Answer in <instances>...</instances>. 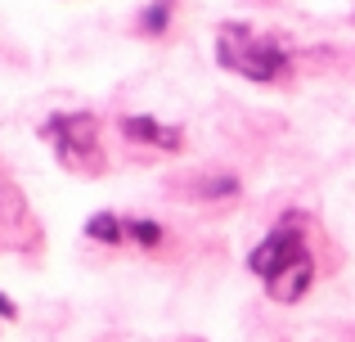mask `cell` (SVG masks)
Wrapping results in <instances>:
<instances>
[{
    "mask_svg": "<svg viewBox=\"0 0 355 342\" xmlns=\"http://www.w3.org/2000/svg\"><path fill=\"white\" fill-rule=\"evenodd\" d=\"M248 271L284 307L302 302L315 284V257L306 243V212H284L266 239L248 253Z\"/></svg>",
    "mask_w": 355,
    "mask_h": 342,
    "instance_id": "cell-1",
    "label": "cell"
},
{
    "mask_svg": "<svg viewBox=\"0 0 355 342\" xmlns=\"http://www.w3.org/2000/svg\"><path fill=\"white\" fill-rule=\"evenodd\" d=\"M216 59H220V68L239 72V77H248V81H261V86L279 81L284 68H288V54L279 50V41H270V36L252 32V27H243V23H220Z\"/></svg>",
    "mask_w": 355,
    "mask_h": 342,
    "instance_id": "cell-2",
    "label": "cell"
},
{
    "mask_svg": "<svg viewBox=\"0 0 355 342\" xmlns=\"http://www.w3.org/2000/svg\"><path fill=\"white\" fill-rule=\"evenodd\" d=\"M45 140L68 167H90L99 158V122L95 113H54L45 122Z\"/></svg>",
    "mask_w": 355,
    "mask_h": 342,
    "instance_id": "cell-3",
    "label": "cell"
},
{
    "mask_svg": "<svg viewBox=\"0 0 355 342\" xmlns=\"http://www.w3.org/2000/svg\"><path fill=\"white\" fill-rule=\"evenodd\" d=\"M121 135H126V140H135V144H148V149H166V153H175L184 144L180 126H166V122H157V117H148V113L121 117Z\"/></svg>",
    "mask_w": 355,
    "mask_h": 342,
    "instance_id": "cell-4",
    "label": "cell"
},
{
    "mask_svg": "<svg viewBox=\"0 0 355 342\" xmlns=\"http://www.w3.org/2000/svg\"><path fill=\"white\" fill-rule=\"evenodd\" d=\"M86 239H95V243H108V248L126 243V230H121V216H117V212H95V216L86 221Z\"/></svg>",
    "mask_w": 355,
    "mask_h": 342,
    "instance_id": "cell-5",
    "label": "cell"
},
{
    "mask_svg": "<svg viewBox=\"0 0 355 342\" xmlns=\"http://www.w3.org/2000/svg\"><path fill=\"white\" fill-rule=\"evenodd\" d=\"M121 230H126V243H139V248H157L162 243V225L148 216H121Z\"/></svg>",
    "mask_w": 355,
    "mask_h": 342,
    "instance_id": "cell-6",
    "label": "cell"
},
{
    "mask_svg": "<svg viewBox=\"0 0 355 342\" xmlns=\"http://www.w3.org/2000/svg\"><path fill=\"white\" fill-rule=\"evenodd\" d=\"M166 14H171L166 0H153V5L144 9V18H139V32H144V36H162L166 32Z\"/></svg>",
    "mask_w": 355,
    "mask_h": 342,
    "instance_id": "cell-7",
    "label": "cell"
}]
</instances>
